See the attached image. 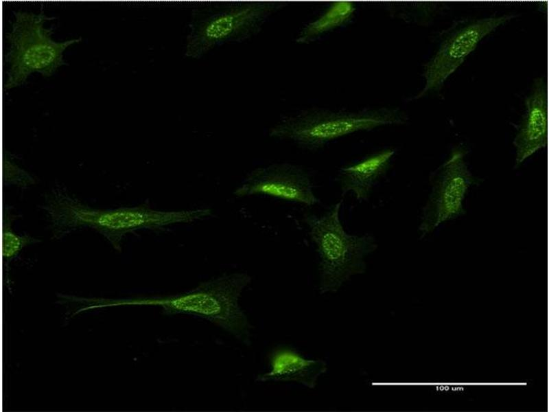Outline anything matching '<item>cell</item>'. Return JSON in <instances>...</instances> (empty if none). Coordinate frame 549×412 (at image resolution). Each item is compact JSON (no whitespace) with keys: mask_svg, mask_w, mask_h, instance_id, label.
<instances>
[{"mask_svg":"<svg viewBox=\"0 0 549 412\" xmlns=\"http://www.w3.org/2000/svg\"><path fill=\"white\" fill-rule=\"evenodd\" d=\"M54 236L58 239L81 227L91 228L119 250L124 237L139 229H159L181 222H191L211 216L209 208L162 211L148 206L96 209L62 190L50 194L44 206Z\"/></svg>","mask_w":549,"mask_h":412,"instance_id":"cell-1","label":"cell"},{"mask_svg":"<svg viewBox=\"0 0 549 412\" xmlns=\"http://www.w3.org/2000/svg\"><path fill=\"white\" fill-rule=\"evenodd\" d=\"M251 280L246 273H224L191 290L156 299L154 304L169 315L187 314L207 320L248 345L253 325L239 301Z\"/></svg>","mask_w":549,"mask_h":412,"instance_id":"cell-2","label":"cell"},{"mask_svg":"<svg viewBox=\"0 0 549 412\" xmlns=\"http://www.w3.org/2000/svg\"><path fill=\"white\" fill-rule=\"evenodd\" d=\"M281 1H246L214 3L192 10L184 55L198 59L227 43L242 42L258 34Z\"/></svg>","mask_w":549,"mask_h":412,"instance_id":"cell-3","label":"cell"},{"mask_svg":"<svg viewBox=\"0 0 549 412\" xmlns=\"http://www.w3.org/2000/svg\"><path fill=\"white\" fill-rule=\"evenodd\" d=\"M340 200L325 214H306L304 221L319 256L321 294L336 292L354 275L366 271L364 258L377 248L375 237L347 233L340 219Z\"/></svg>","mask_w":549,"mask_h":412,"instance_id":"cell-4","label":"cell"},{"mask_svg":"<svg viewBox=\"0 0 549 412\" xmlns=\"http://www.w3.org/2000/svg\"><path fill=\"white\" fill-rule=\"evenodd\" d=\"M14 21L6 38L10 43L5 56L9 65L4 89L9 90L23 84L33 73L49 77L61 66L67 63L63 52L82 38L62 42L52 40L53 27L45 28L44 23L55 17L45 15L41 8L37 13L14 12Z\"/></svg>","mask_w":549,"mask_h":412,"instance_id":"cell-5","label":"cell"},{"mask_svg":"<svg viewBox=\"0 0 549 412\" xmlns=\"http://www.w3.org/2000/svg\"><path fill=\"white\" fill-rule=\"evenodd\" d=\"M404 113L381 108L360 112H315L285 118L269 132L272 137L290 139L301 147L317 150L327 143L356 132L405 122Z\"/></svg>","mask_w":549,"mask_h":412,"instance_id":"cell-6","label":"cell"},{"mask_svg":"<svg viewBox=\"0 0 549 412\" xmlns=\"http://www.w3.org/2000/svg\"><path fill=\"white\" fill-rule=\"evenodd\" d=\"M465 150L455 148L432 178V190L422 211L419 230L430 233L465 212L464 201L476 183L465 161Z\"/></svg>","mask_w":549,"mask_h":412,"instance_id":"cell-7","label":"cell"},{"mask_svg":"<svg viewBox=\"0 0 549 412\" xmlns=\"http://www.w3.org/2000/svg\"><path fill=\"white\" fill-rule=\"evenodd\" d=\"M513 17V15L504 14L474 20L448 36L425 65V86L417 98L440 90L448 77L462 65L482 39Z\"/></svg>","mask_w":549,"mask_h":412,"instance_id":"cell-8","label":"cell"},{"mask_svg":"<svg viewBox=\"0 0 549 412\" xmlns=\"http://www.w3.org/2000/svg\"><path fill=\"white\" fill-rule=\"evenodd\" d=\"M233 194L238 197L265 195L308 206L320 202L308 174L289 163H274L253 170Z\"/></svg>","mask_w":549,"mask_h":412,"instance_id":"cell-9","label":"cell"},{"mask_svg":"<svg viewBox=\"0 0 549 412\" xmlns=\"http://www.w3.org/2000/svg\"><path fill=\"white\" fill-rule=\"evenodd\" d=\"M525 107L523 121L513 140L515 168L547 145L548 88L544 78L534 81L526 98Z\"/></svg>","mask_w":549,"mask_h":412,"instance_id":"cell-10","label":"cell"},{"mask_svg":"<svg viewBox=\"0 0 549 412\" xmlns=\"http://www.w3.org/2000/svg\"><path fill=\"white\" fill-rule=\"evenodd\" d=\"M327 370L321 359H307L296 350L278 347L269 355L268 371L258 376L260 382H296L314 389L318 377Z\"/></svg>","mask_w":549,"mask_h":412,"instance_id":"cell-11","label":"cell"},{"mask_svg":"<svg viewBox=\"0 0 549 412\" xmlns=\"http://www.w3.org/2000/svg\"><path fill=\"white\" fill-rule=\"evenodd\" d=\"M395 152L393 149L383 150L340 168L338 183L342 194L351 192L358 201H367L377 181L389 168Z\"/></svg>","mask_w":549,"mask_h":412,"instance_id":"cell-12","label":"cell"},{"mask_svg":"<svg viewBox=\"0 0 549 412\" xmlns=\"http://www.w3.org/2000/svg\"><path fill=\"white\" fill-rule=\"evenodd\" d=\"M355 10V6L351 1L333 2L323 14L301 30L296 42L301 44L310 43L320 35L345 24L352 17Z\"/></svg>","mask_w":549,"mask_h":412,"instance_id":"cell-13","label":"cell"},{"mask_svg":"<svg viewBox=\"0 0 549 412\" xmlns=\"http://www.w3.org/2000/svg\"><path fill=\"white\" fill-rule=\"evenodd\" d=\"M15 218L16 216L5 207L3 212L2 222V251L5 258H12L27 244L40 241L27 234L21 235L15 233L11 227Z\"/></svg>","mask_w":549,"mask_h":412,"instance_id":"cell-14","label":"cell"}]
</instances>
